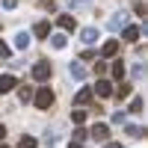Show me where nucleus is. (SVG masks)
Returning a JSON list of instances; mask_svg holds the SVG:
<instances>
[{"label":"nucleus","mask_w":148,"mask_h":148,"mask_svg":"<svg viewBox=\"0 0 148 148\" xmlns=\"http://www.w3.org/2000/svg\"><path fill=\"white\" fill-rule=\"evenodd\" d=\"M33 104H36V110H51V104H53L51 86H39V89L33 92Z\"/></svg>","instance_id":"1"},{"label":"nucleus","mask_w":148,"mask_h":148,"mask_svg":"<svg viewBox=\"0 0 148 148\" xmlns=\"http://www.w3.org/2000/svg\"><path fill=\"white\" fill-rule=\"evenodd\" d=\"M51 71H53V65L47 62V59H42V62H36V65H33V71H30V74H33V80L45 83L47 77H51Z\"/></svg>","instance_id":"2"},{"label":"nucleus","mask_w":148,"mask_h":148,"mask_svg":"<svg viewBox=\"0 0 148 148\" xmlns=\"http://www.w3.org/2000/svg\"><path fill=\"white\" fill-rule=\"evenodd\" d=\"M98 39H101L98 27H83V30H80V42H83V45H95Z\"/></svg>","instance_id":"3"},{"label":"nucleus","mask_w":148,"mask_h":148,"mask_svg":"<svg viewBox=\"0 0 148 148\" xmlns=\"http://www.w3.org/2000/svg\"><path fill=\"white\" fill-rule=\"evenodd\" d=\"M15 86H18V80L12 77V74H0V95H9Z\"/></svg>","instance_id":"4"},{"label":"nucleus","mask_w":148,"mask_h":148,"mask_svg":"<svg viewBox=\"0 0 148 148\" xmlns=\"http://www.w3.org/2000/svg\"><path fill=\"white\" fill-rule=\"evenodd\" d=\"M92 95H95V92L89 89V86H83V89H80L77 95H74V107H86V104L92 101Z\"/></svg>","instance_id":"5"},{"label":"nucleus","mask_w":148,"mask_h":148,"mask_svg":"<svg viewBox=\"0 0 148 148\" xmlns=\"http://www.w3.org/2000/svg\"><path fill=\"white\" fill-rule=\"evenodd\" d=\"M116 53H119V39L104 42V47H101V59H110V56H116Z\"/></svg>","instance_id":"6"},{"label":"nucleus","mask_w":148,"mask_h":148,"mask_svg":"<svg viewBox=\"0 0 148 148\" xmlns=\"http://www.w3.org/2000/svg\"><path fill=\"white\" fill-rule=\"evenodd\" d=\"M89 133H92L95 142H107V139H110V127H107V125H95Z\"/></svg>","instance_id":"7"},{"label":"nucleus","mask_w":148,"mask_h":148,"mask_svg":"<svg viewBox=\"0 0 148 148\" xmlns=\"http://www.w3.org/2000/svg\"><path fill=\"white\" fill-rule=\"evenodd\" d=\"M92 92H98V95H101V98H110V95H113V83H110V80H98V86H95V89Z\"/></svg>","instance_id":"8"},{"label":"nucleus","mask_w":148,"mask_h":148,"mask_svg":"<svg viewBox=\"0 0 148 148\" xmlns=\"http://www.w3.org/2000/svg\"><path fill=\"white\" fill-rule=\"evenodd\" d=\"M59 27H62L65 33H74V27H77V21H74V15H59Z\"/></svg>","instance_id":"9"},{"label":"nucleus","mask_w":148,"mask_h":148,"mask_svg":"<svg viewBox=\"0 0 148 148\" xmlns=\"http://www.w3.org/2000/svg\"><path fill=\"white\" fill-rule=\"evenodd\" d=\"M33 36H39V39H47V36H51V24H47V21H39V24L33 27Z\"/></svg>","instance_id":"10"},{"label":"nucleus","mask_w":148,"mask_h":148,"mask_svg":"<svg viewBox=\"0 0 148 148\" xmlns=\"http://www.w3.org/2000/svg\"><path fill=\"white\" fill-rule=\"evenodd\" d=\"M15 47H18V51H27V47H30V33L27 30H21L15 36Z\"/></svg>","instance_id":"11"},{"label":"nucleus","mask_w":148,"mask_h":148,"mask_svg":"<svg viewBox=\"0 0 148 148\" xmlns=\"http://www.w3.org/2000/svg\"><path fill=\"white\" fill-rule=\"evenodd\" d=\"M121 36H125V42H139L142 30H139V27H125V33H121Z\"/></svg>","instance_id":"12"},{"label":"nucleus","mask_w":148,"mask_h":148,"mask_svg":"<svg viewBox=\"0 0 148 148\" xmlns=\"http://www.w3.org/2000/svg\"><path fill=\"white\" fill-rule=\"evenodd\" d=\"M68 74H71L74 80H83V77H86V68H83L80 62H71V65H68Z\"/></svg>","instance_id":"13"},{"label":"nucleus","mask_w":148,"mask_h":148,"mask_svg":"<svg viewBox=\"0 0 148 148\" xmlns=\"http://www.w3.org/2000/svg\"><path fill=\"white\" fill-rule=\"evenodd\" d=\"M125 133H127L130 139H142V136H145V130H142L139 125H125Z\"/></svg>","instance_id":"14"},{"label":"nucleus","mask_w":148,"mask_h":148,"mask_svg":"<svg viewBox=\"0 0 148 148\" xmlns=\"http://www.w3.org/2000/svg\"><path fill=\"white\" fill-rule=\"evenodd\" d=\"M51 45L56 47V51H62V47L68 45V39H65V33H53V36H51Z\"/></svg>","instance_id":"15"},{"label":"nucleus","mask_w":148,"mask_h":148,"mask_svg":"<svg viewBox=\"0 0 148 148\" xmlns=\"http://www.w3.org/2000/svg\"><path fill=\"white\" fill-rule=\"evenodd\" d=\"M125 21H127V12H119L116 18H110V30H119V27H125Z\"/></svg>","instance_id":"16"},{"label":"nucleus","mask_w":148,"mask_h":148,"mask_svg":"<svg viewBox=\"0 0 148 148\" xmlns=\"http://www.w3.org/2000/svg\"><path fill=\"white\" fill-rule=\"evenodd\" d=\"M18 98H21V104H30V101H33V89H30V86H21Z\"/></svg>","instance_id":"17"},{"label":"nucleus","mask_w":148,"mask_h":148,"mask_svg":"<svg viewBox=\"0 0 148 148\" xmlns=\"http://www.w3.org/2000/svg\"><path fill=\"white\" fill-rule=\"evenodd\" d=\"M113 95H119L121 101H125V98L130 95V83H125V80H121V86H119V89H113Z\"/></svg>","instance_id":"18"},{"label":"nucleus","mask_w":148,"mask_h":148,"mask_svg":"<svg viewBox=\"0 0 148 148\" xmlns=\"http://www.w3.org/2000/svg\"><path fill=\"white\" fill-rule=\"evenodd\" d=\"M125 74H127V71H125V62H116V65H113V77H116L119 83L125 80Z\"/></svg>","instance_id":"19"},{"label":"nucleus","mask_w":148,"mask_h":148,"mask_svg":"<svg viewBox=\"0 0 148 148\" xmlns=\"http://www.w3.org/2000/svg\"><path fill=\"white\" fill-rule=\"evenodd\" d=\"M142 104H145V101H142V98L136 95V98H133V101H130V107H127V113H142Z\"/></svg>","instance_id":"20"},{"label":"nucleus","mask_w":148,"mask_h":148,"mask_svg":"<svg viewBox=\"0 0 148 148\" xmlns=\"http://www.w3.org/2000/svg\"><path fill=\"white\" fill-rule=\"evenodd\" d=\"M39 142H36V136H21V142H18V148H36Z\"/></svg>","instance_id":"21"},{"label":"nucleus","mask_w":148,"mask_h":148,"mask_svg":"<svg viewBox=\"0 0 148 148\" xmlns=\"http://www.w3.org/2000/svg\"><path fill=\"white\" fill-rule=\"evenodd\" d=\"M71 121H74V125H83V121H86V110H74V113H71Z\"/></svg>","instance_id":"22"},{"label":"nucleus","mask_w":148,"mask_h":148,"mask_svg":"<svg viewBox=\"0 0 148 148\" xmlns=\"http://www.w3.org/2000/svg\"><path fill=\"white\" fill-rule=\"evenodd\" d=\"M9 56H12V47H9L3 39H0V59H9Z\"/></svg>","instance_id":"23"},{"label":"nucleus","mask_w":148,"mask_h":148,"mask_svg":"<svg viewBox=\"0 0 148 148\" xmlns=\"http://www.w3.org/2000/svg\"><path fill=\"white\" fill-rule=\"evenodd\" d=\"M86 136H89V130H86V127H77V130H74V142H83Z\"/></svg>","instance_id":"24"},{"label":"nucleus","mask_w":148,"mask_h":148,"mask_svg":"<svg viewBox=\"0 0 148 148\" xmlns=\"http://www.w3.org/2000/svg\"><path fill=\"white\" fill-rule=\"evenodd\" d=\"M133 77H145V65H142V62L133 65Z\"/></svg>","instance_id":"25"},{"label":"nucleus","mask_w":148,"mask_h":148,"mask_svg":"<svg viewBox=\"0 0 148 148\" xmlns=\"http://www.w3.org/2000/svg\"><path fill=\"white\" fill-rule=\"evenodd\" d=\"M113 121H116V125H125V113H121V110H116V113H113Z\"/></svg>","instance_id":"26"},{"label":"nucleus","mask_w":148,"mask_h":148,"mask_svg":"<svg viewBox=\"0 0 148 148\" xmlns=\"http://www.w3.org/2000/svg\"><path fill=\"white\" fill-rule=\"evenodd\" d=\"M104 71H107V65H104V62H98V65H95V74H98V77H104Z\"/></svg>","instance_id":"27"},{"label":"nucleus","mask_w":148,"mask_h":148,"mask_svg":"<svg viewBox=\"0 0 148 148\" xmlns=\"http://www.w3.org/2000/svg\"><path fill=\"white\" fill-rule=\"evenodd\" d=\"M15 3L18 0H3V9H15Z\"/></svg>","instance_id":"28"},{"label":"nucleus","mask_w":148,"mask_h":148,"mask_svg":"<svg viewBox=\"0 0 148 148\" xmlns=\"http://www.w3.org/2000/svg\"><path fill=\"white\" fill-rule=\"evenodd\" d=\"M80 6H86V0H71V9H80Z\"/></svg>","instance_id":"29"},{"label":"nucleus","mask_w":148,"mask_h":148,"mask_svg":"<svg viewBox=\"0 0 148 148\" xmlns=\"http://www.w3.org/2000/svg\"><path fill=\"white\" fill-rule=\"evenodd\" d=\"M104 148H121V142H110V139H107V142H104Z\"/></svg>","instance_id":"30"},{"label":"nucleus","mask_w":148,"mask_h":148,"mask_svg":"<svg viewBox=\"0 0 148 148\" xmlns=\"http://www.w3.org/2000/svg\"><path fill=\"white\" fill-rule=\"evenodd\" d=\"M3 136H6V127H3V125H0V139H3Z\"/></svg>","instance_id":"31"},{"label":"nucleus","mask_w":148,"mask_h":148,"mask_svg":"<svg viewBox=\"0 0 148 148\" xmlns=\"http://www.w3.org/2000/svg\"><path fill=\"white\" fill-rule=\"evenodd\" d=\"M68 148H83V145H80V142H71V145H68Z\"/></svg>","instance_id":"32"},{"label":"nucleus","mask_w":148,"mask_h":148,"mask_svg":"<svg viewBox=\"0 0 148 148\" xmlns=\"http://www.w3.org/2000/svg\"><path fill=\"white\" fill-rule=\"evenodd\" d=\"M0 148H9V145H0Z\"/></svg>","instance_id":"33"}]
</instances>
